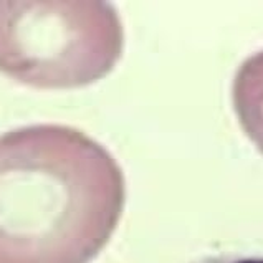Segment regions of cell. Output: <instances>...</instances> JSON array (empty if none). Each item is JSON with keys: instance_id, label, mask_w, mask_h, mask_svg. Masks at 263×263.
<instances>
[{"instance_id": "obj_1", "label": "cell", "mask_w": 263, "mask_h": 263, "mask_svg": "<svg viewBox=\"0 0 263 263\" xmlns=\"http://www.w3.org/2000/svg\"><path fill=\"white\" fill-rule=\"evenodd\" d=\"M126 204L121 166L65 124L0 134V263H89Z\"/></svg>"}, {"instance_id": "obj_2", "label": "cell", "mask_w": 263, "mask_h": 263, "mask_svg": "<svg viewBox=\"0 0 263 263\" xmlns=\"http://www.w3.org/2000/svg\"><path fill=\"white\" fill-rule=\"evenodd\" d=\"M124 28L101 0H0V73L42 89L96 83L115 68Z\"/></svg>"}, {"instance_id": "obj_3", "label": "cell", "mask_w": 263, "mask_h": 263, "mask_svg": "<svg viewBox=\"0 0 263 263\" xmlns=\"http://www.w3.org/2000/svg\"><path fill=\"white\" fill-rule=\"evenodd\" d=\"M232 103L243 133L263 154V50L238 66L232 83Z\"/></svg>"}, {"instance_id": "obj_4", "label": "cell", "mask_w": 263, "mask_h": 263, "mask_svg": "<svg viewBox=\"0 0 263 263\" xmlns=\"http://www.w3.org/2000/svg\"><path fill=\"white\" fill-rule=\"evenodd\" d=\"M191 263H263V257L258 255H243V253H220L209 255Z\"/></svg>"}]
</instances>
